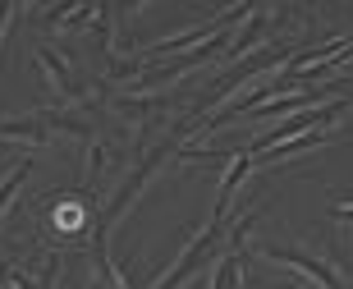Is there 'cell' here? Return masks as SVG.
<instances>
[{
	"instance_id": "6da1fadb",
	"label": "cell",
	"mask_w": 353,
	"mask_h": 289,
	"mask_svg": "<svg viewBox=\"0 0 353 289\" xmlns=\"http://www.w3.org/2000/svg\"><path fill=\"white\" fill-rule=\"evenodd\" d=\"M266 257H271L275 266H289V271H299V276L316 280L321 289H340V276L330 271L326 262H312V257H299V252H289V248H266Z\"/></svg>"
},
{
	"instance_id": "7a4b0ae2",
	"label": "cell",
	"mask_w": 353,
	"mask_h": 289,
	"mask_svg": "<svg viewBox=\"0 0 353 289\" xmlns=\"http://www.w3.org/2000/svg\"><path fill=\"white\" fill-rule=\"evenodd\" d=\"M234 276H239V266H234V262H221V271H216V285H211V289H234Z\"/></svg>"
},
{
	"instance_id": "3957f363",
	"label": "cell",
	"mask_w": 353,
	"mask_h": 289,
	"mask_svg": "<svg viewBox=\"0 0 353 289\" xmlns=\"http://www.w3.org/2000/svg\"><path fill=\"white\" fill-rule=\"evenodd\" d=\"M5 19H10V5H0V23H5Z\"/></svg>"
}]
</instances>
